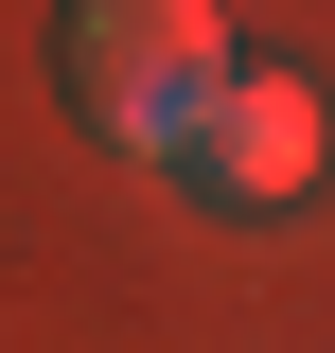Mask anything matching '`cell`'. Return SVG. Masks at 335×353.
Wrapping results in <instances>:
<instances>
[{"label": "cell", "instance_id": "7a4b0ae2", "mask_svg": "<svg viewBox=\"0 0 335 353\" xmlns=\"http://www.w3.org/2000/svg\"><path fill=\"white\" fill-rule=\"evenodd\" d=\"M318 88L300 71H230L194 106V141H176V194H212V212H300V194H318Z\"/></svg>", "mask_w": 335, "mask_h": 353}, {"label": "cell", "instance_id": "6da1fadb", "mask_svg": "<svg viewBox=\"0 0 335 353\" xmlns=\"http://www.w3.org/2000/svg\"><path fill=\"white\" fill-rule=\"evenodd\" d=\"M53 71H71V124L88 141L176 159L194 106L230 88V18H212V0H71V18H53Z\"/></svg>", "mask_w": 335, "mask_h": 353}]
</instances>
